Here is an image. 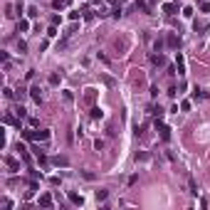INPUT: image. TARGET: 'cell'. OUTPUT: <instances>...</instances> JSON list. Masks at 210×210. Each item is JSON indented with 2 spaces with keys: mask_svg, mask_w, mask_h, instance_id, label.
Wrapping results in <instances>:
<instances>
[{
  "mask_svg": "<svg viewBox=\"0 0 210 210\" xmlns=\"http://www.w3.org/2000/svg\"><path fill=\"white\" fill-rule=\"evenodd\" d=\"M156 129H158V136H161V141H171V126H166V124L156 121Z\"/></svg>",
  "mask_w": 210,
  "mask_h": 210,
  "instance_id": "cell-1",
  "label": "cell"
},
{
  "mask_svg": "<svg viewBox=\"0 0 210 210\" xmlns=\"http://www.w3.org/2000/svg\"><path fill=\"white\" fill-rule=\"evenodd\" d=\"M30 97L40 104V102H42V87H37V84H35V87H30Z\"/></svg>",
  "mask_w": 210,
  "mask_h": 210,
  "instance_id": "cell-2",
  "label": "cell"
},
{
  "mask_svg": "<svg viewBox=\"0 0 210 210\" xmlns=\"http://www.w3.org/2000/svg\"><path fill=\"white\" fill-rule=\"evenodd\" d=\"M175 69H178V74H185V60H183L180 52H178V57H175Z\"/></svg>",
  "mask_w": 210,
  "mask_h": 210,
  "instance_id": "cell-3",
  "label": "cell"
},
{
  "mask_svg": "<svg viewBox=\"0 0 210 210\" xmlns=\"http://www.w3.org/2000/svg\"><path fill=\"white\" fill-rule=\"evenodd\" d=\"M151 64H156V67H158V64H166V57H163L161 52H158V55L151 52Z\"/></svg>",
  "mask_w": 210,
  "mask_h": 210,
  "instance_id": "cell-4",
  "label": "cell"
},
{
  "mask_svg": "<svg viewBox=\"0 0 210 210\" xmlns=\"http://www.w3.org/2000/svg\"><path fill=\"white\" fill-rule=\"evenodd\" d=\"M40 208H52V195H50V193L40 195Z\"/></svg>",
  "mask_w": 210,
  "mask_h": 210,
  "instance_id": "cell-5",
  "label": "cell"
},
{
  "mask_svg": "<svg viewBox=\"0 0 210 210\" xmlns=\"http://www.w3.org/2000/svg\"><path fill=\"white\" fill-rule=\"evenodd\" d=\"M166 42H168V47H171V50H178V45H180V37H178V35H173V32H171V35H168V40H166Z\"/></svg>",
  "mask_w": 210,
  "mask_h": 210,
  "instance_id": "cell-6",
  "label": "cell"
},
{
  "mask_svg": "<svg viewBox=\"0 0 210 210\" xmlns=\"http://www.w3.org/2000/svg\"><path fill=\"white\" fill-rule=\"evenodd\" d=\"M5 163H7V168H10L12 173H15V171H20V163H17L12 156H7V158H5Z\"/></svg>",
  "mask_w": 210,
  "mask_h": 210,
  "instance_id": "cell-7",
  "label": "cell"
},
{
  "mask_svg": "<svg viewBox=\"0 0 210 210\" xmlns=\"http://www.w3.org/2000/svg\"><path fill=\"white\" fill-rule=\"evenodd\" d=\"M193 97H195L198 102H203V99H205L208 94H205V89H200V87H195V89H193Z\"/></svg>",
  "mask_w": 210,
  "mask_h": 210,
  "instance_id": "cell-8",
  "label": "cell"
},
{
  "mask_svg": "<svg viewBox=\"0 0 210 210\" xmlns=\"http://www.w3.org/2000/svg\"><path fill=\"white\" fill-rule=\"evenodd\" d=\"M69 200L74 203V205H84V198H82L79 193H69Z\"/></svg>",
  "mask_w": 210,
  "mask_h": 210,
  "instance_id": "cell-9",
  "label": "cell"
},
{
  "mask_svg": "<svg viewBox=\"0 0 210 210\" xmlns=\"http://www.w3.org/2000/svg\"><path fill=\"white\" fill-rule=\"evenodd\" d=\"M163 12H166V15H175V12H178V7H175L173 2H166V5H163Z\"/></svg>",
  "mask_w": 210,
  "mask_h": 210,
  "instance_id": "cell-10",
  "label": "cell"
},
{
  "mask_svg": "<svg viewBox=\"0 0 210 210\" xmlns=\"http://www.w3.org/2000/svg\"><path fill=\"white\" fill-rule=\"evenodd\" d=\"M50 139V131H35V141H47Z\"/></svg>",
  "mask_w": 210,
  "mask_h": 210,
  "instance_id": "cell-11",
  "label": "cell"
},
{
  "mask_svg": "<svg viewBox=\"0 0 210 210\" xmlns=\"http://www.w3.org/2000/svg\"><path fill=\"white\" fill-rule=\"evenodd\" d=\"M89 116H92V119H102V116H104V111H102V109H99V106H94V109H92V114H89Z\"/></svg>",
  "mask_w": 210,
  "mask_h": 210,
  "instance_id": "cell-12",
  "label": "cell"
},
{
  "mask_svg": "<svg viewBox=\"0 0 210 210\" xmlns=\"http://www.w3.org/2000/svg\"><path fill=\"white\" fill-rule=\"evenodd\" d=\"M72 0H55V2H52V5H55V7H57V10H60V7H67V5H69Z\"/></svg>",
  "mask_w": 210,
  "mask_h": 210,
  "instance_id": "cell-13",
  "label": "cell"
},
{
  "mask_svg": "<svg viewBox=\"0 0 210 210\" xmlns=\"http://www.w3.org/2000/svg\"><path fill=\"white\" fill-rule=\"evenodd\" d=\"M27 27H30V22H27V20H20V22H17V32H20V30H22V32H25V30H27Z\"/></svg>",
  "mask_w": 210,
  "mask_h": 210,
  "instance_id": "cell-14",
  "label": "cell"
},
{
  "mask_svg": "<svg viewBox=\"0 0 210 210\" xmlns=\"http://www.w3.org/2000/svg\"><path fill=\"white\" fill-rule=\"evenodd\" d=\"M15 114H17V119H22V116H27V109H25V106H17Z\"/></svg>",
  "mask_w": 210,
  "mask_h": 210,
  "instance_id": "cell-15",
  "label": "cell"
},
{
  "mask_svg": "<svg viewBox=\"0 0 210 210\" xmlns=\"http://www.w3.org/2000/svg\"><path fill=\"white\" fill-rule=\"evenodd\" d=\"M55 166H69L67 158H55Z\"/></svg>",
  "mask_w": 210,
  "mask_h": 210,
  "instance_id": "cell-16",
  "label": "cell"
},
{
  "mask_svg": "<svg viewBox=\"0 0 210 210\" xmlns=\"http://www.w3.org/2000/svg\"><path fill=\"white\" fill-rule=\"evenodd\" d=\"M200 10H203V12H210V2H208V0L200 2Z\"/></svg>",
  "mask_w": 210,
  "mask_h": 210,
  "instance_id": "cell-17",
  "label": "cell"
},
{
  "mask_svg": "<svg viewBox=\"0 0 210 210\" xmlns=\"http://www.w3.org/2000/svg\"><path fill=\"white\" fill-rule=\"evenodd\" d=\"M94 148H97V151H102V148H104V141L97 139V141H94Z\"/></svg>",
  "mask_w": 210,
  "mask_h": 210,
  "instance_id": "cell-18",
  "label": "cell"
},
{
  "mask_svg": "<svg viewBox=\"0 0 210 210\" xmlns=\"http://www.w3.org/2000/svg\"><path fill=\"white\" fill-rule=\"evenodd\" d=\"M106 195H109L106 190H97V198H99V200H106Z\"/></svg>",
  "mask_w": 210,
  "mask_h": 210,
  "instance_id": "cell-19",
  "label": "cell"
},
{
  "mask_svg": "<svg viewBox=\"0 0 210 210\" xmlns=\"http://www.w3.org/2000/svg\"><path fill=\"white\" fill-rule=\"evenodd\" d=\"M183 15L185 17H193V7H183Z\"/></svg>",
  "mask_w": 210,
  "mask_h": 210,
  "instance_id": "cell-20",
  "label": "cell"
},
{
  "mask_svg": "<svg viewBox=\"0 0 210 210\" xmlns=\"http://www.w3.org/2000/svg\"><path fill=\"white\" fill-rule=\"evenodd\" d=\"M50 84H60V74H52L50 77Z\"/></svg>",
  "mask_w": 210,
  "mask_h": 210,
  "instance_id": "cell-21",
  "label": "cell"
},
{
  "mask_svg": "<svg viewBox=\"0 0 210 210\" xmlns=\"http://www.w3.org/2000/svg\"><path fill=\"white\" fill-rule=\"evenodd\" d=\"M30 178H32V180H37V178H42V173H40V171H30Z\"/></svg>",
  "mask_w": 210,
  "mask_h": 210,
  "instance_id": "cell-22",
  "label": "cell"
},
{
  "mask_svg": "<svg viewBox=\"0 0 210 210\" xmlns=\"http://www.w3.org/2000/svg\"><path fill=\"white\" fill-rule=\"evenodd\" d=\"M27 15H30V17H37L40 12H37V7H30V10H27Z\"/></svg>",
  "mask_w": 210,
  "mask_h": 210,
  "instance_id": "cell-23",
  "label": "cell"
}]
</instances>
